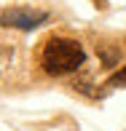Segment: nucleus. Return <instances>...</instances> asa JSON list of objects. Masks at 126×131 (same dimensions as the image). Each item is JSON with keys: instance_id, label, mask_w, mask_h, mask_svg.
Returning a JSON list of instances; mask_svg holds the SVG:
<instances>
[{"instance_id": "2", "label": "nucleus", "mask_w": 126, "mask_h": 131, "mask_svg": "<svg viewBox=\"0 0 126 131\" xmlns=\"http://www.w3.org/2000/svg\"><path fill=\"white\" fill-rule=\"evenodd\" d=\"M3 21L22 27V29H30V27H38L40 21H46V14L43 11H8V14H3Z\"/></svg>"}, {"instance_id": "3", "label": "nucleus", "mask_w": 126, "mask_h": 131, "mask_svg": "<svg viewBox=\"0 0 126 131\" xmlns=\"http://www.w3.org/2000/svg\"><path fill=\"white\" fill-rule=\"evenodd\" d=\"M121 83H126V67L121 70V72H115V75L110 78V86H121Z\"/></svg>"}, {"instance_id": "1", "label": "nucleus", "mask_w": 126, "mask_h": 131, "mask_svg": "<svg viewBox=\"0 0 126 131\" xmlns=\"http://www.w3.org/2000/svg\"><path fill=\"white\" fill-rule=\"evenodd\" d=\"M86 59V51L78 40L70 38H51L49 43L43 46V53H40V64L49 75H64L73 72L83 64Z\"/></svg>"}]
</instances>
